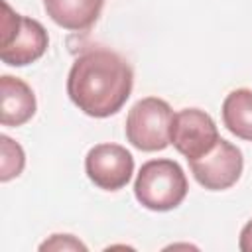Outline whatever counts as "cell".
<instances>
[{
    "label": "cell",
    "instance_id": "6",
    "mask_svg": "<svg viewBox=\"0 0 252 252\" xmlns=\"http://www.w3.org/2000/svg\"><path fill=\"white\" fill-rule=\"evenodd\" d=\"M193 177L209 191H222L232 187L242 173V154L240 150L226 142L219 140L215 148L203 158L189 161Z\"/></svg>",
    "mask_w": 252,
    "mask_h": 252
},
{
    "label": "cell",
    "instance_id": "9",
    "mask_svg": "<svg viewBox=\"0 0 252 252\" xmlns=\"http://www.w3.org/2000/svg\"><path fill=\"white\" fill-rule=\"evenodd\" d=\"M43 8L57 26L83 32L98 20L102 0H43Z\"/></svg>",
    "mask_w": 252,
    "mask_h": 252
},
{
    "label": "cell",
    "instance_id": "10",
    "mask_svg": "<svg viewBox=\"0 0 252 252\" xmlns=\"http://www.w3.org/2000/svg\"><path fill=\"white\" fill-rule=\"evenodd\" d=\"M222 122L236 138L252 142V91L236 89L222 102Z\"/></svg>",
    "mask_w": 252,
    "mask_h": 252
},
{
    "label": "cell",
    "instance_id": "13",
    "mask_svg": "<svg viewBox=\"0 0 252 252\" xmlns=\"http://www.w3.org/2000/svg\"><path fill=\"white\" fill-rule=\"evenodd\" d=\"M242 252H252V220H248L240 232V242H238Z\"/></svg>",
    "mask_w": 252,
    "mask_h": 252
},
{
    "label": "cell",
    "instance_id": "4",
    "mask_svg": "<svg viewBox=\"0 0 252 252\" xmlns=\"http://www.w3.org/2000/svg\"><path fill=\"white\" fill-rule=\"evenodd\" d=\"M173 120L171 106L158 98L138 100L126 116V138L142 152H159L169 146V128Z\"/></svg>",
    "mask_w": 252,
    "mask_h": 252
},
{
    "label": "cell",
    "instance_id": "3",
    "mask_svg": "<svg viewBox=\"0 0 252 252\" xmlns=\"http://www.w3.org/2000/svg\"><path fill=\"white\" fill-rule=\"evenodd\" d=\"M49 37L45 28L32 18L16 14L2 0L0 20V59L12 67H24L39 59L47 49Z\"/></svg>",
    "mask_w": 252,
    "mask_h": 252
},
{
    "label": "cell",
    "instance_id": "5",
    "mask_svg": "<svg viewBox=\"0 0 252 252\" xmlns=\"http://www.w3.org/2000/svg\"><path fill=\"white\" fill-rule=\"evenodd\" d=\"M220 140L215 120L199 108H183L173 114L169 128V144L187 158V161L203 158Z\"/></svg>",
    "mask_w": 252,
    "mask_h": 252
},
{
    "label": "cell",
    "instance_id": "1",
    "mask_svg": "<svg viewBox=\"0 0 252 252\" xmlns=\"http://www.w3.org/2000/svg\"><path fill=\"white\" fill-rule=\"evenodd\" d=\"M132 67L110 49H89L79 55L67 77V94L79 110L94 118L118 112L132 91Z\"/></svg>",
    "mask_w": 252,
    "mask_h": 252
},
{
    "label": "cell",
    "instance_id": "11",
    "mask_svg": "<svg viewBox=\"0 0 252 252\" xmlns=\"http://www.w3.org/2000/svg\"><path fill=\"white\" fill-rule=\"evenodd\" d=\"M0 142H2L0 181H10L12 177H18L24 169V150L8 136H2Z\"/></svg>",
    "mask_w": 252,
    "mask_h": 252
},
{
    "label": "cell",
    "instance_id": "7",
    "mask_svg": "<svg viewBox=\"0 0 252 252\" xmlns=\"http://www.w3.org/2000/svg\"><path fill=\"white\" fill-rule=\"evenodd\" d=\"M85 171L96 187L104 191H118L132 177L134 158L118 144H98L89 150L85 158Z\"/></svg>",
    "mask_w": 252,
    "mask_h": 252
},
{
    "label": "cell",
    "instance_id": "8",
    "mask_svg": "<svg viewBox=\"0 0 252 252\" xmlns=\"http://www.w3.org/2000/svg\"><path fill=\"white\" fill-rule=\"evenodd\" d=\"M0 122L2 126H22L35 114L33 91L18 77L0 79Z\"/></svg>",
    "mask_w": 252,
    "mask_h": 252
},
{
    "label": "cell",
    "instance_id": "2",
    "mask_svg": "<svg viewBox=\"0 0 252 252\" xmlns=\"http://www.w3.org/2000/svg\"><path fill=\"white\" fill-rule=\"evenodd\" d=\"M187 177L181 165L173 159L146 161L134 181L138 203L150 211H171L187 195Z\"/></svg>",
    "mask_w": 252,
    "mask_h": 252
},
{
    "label": "cell",
    "instance_id": "12",
    "mask_svg": "<svg viewBox=\"0 0 252 252\" xmlns=\"http://www.w3.org/2000/svg\"><path fill=\"white\" fill-rule=\"evenodd\" d=\"M39 250H87L85 244L75 240L71 234H53L51 240H45Z\"/></svg>",
    "mask_w": 252,
    "mask_h": 252
}]
</instances>
